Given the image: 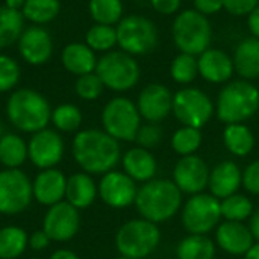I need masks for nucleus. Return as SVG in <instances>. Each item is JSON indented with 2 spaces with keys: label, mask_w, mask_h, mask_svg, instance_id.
<instances>
[{
  "label": "nucleus",
  "mask_w": 259,
  "mask_h": 259,
  "mask_svg": "<svg viewBox=\"0 0 259 259\" xmlns=\"http://www.w3.org/2000/svg\"><path fill=\"white\" fill-rule=\"evenodd\" d=\"M123 2L121 0H90L88 12L94 23L117 26L123 18Z\"/></svg>",
  "instance_id": "473e14b6"
},
{
  "label": "nucleus",
  "mask_w": 259,
  "mask_h": 259,
  "mask_svg": "<svg viewBox=\"0 0 259 259\" xmlns=\"http://www.w3.org/2000/svg\"><path fill=\"white\" fill-rule=\"evenodd\" d=\"M161 243L158 225L146 219H134L121 225L115 235V247L120 256L144 259L150 256Z\"/></svg>",
  "instance_id": "423d86ee"
},
{
  "label": "nucleus",
  "mask_w": 259,
  "mask_h": 259,
  "mask_svg": "<svg viewBox=\"0 0 259 259\" xmlns=\"http://www.w3.org/2000/svg\"><path fill=\"white\" fill-rule=\"evenodd\" d=\"M24 30V17L21 11L0 6V50L17 42Z\"/></svg>",
  "instance_id": "7c9ffc66"
},
{
  "label": "nucleus",
  "mask_w": 259,
  "mask_h": 259,
  "mask_svg": "<svg viewBox=\"0 0 259 259\" xmlns=\"http://www.w3.org/2000/svg\"><path fill=\"white\" fill-rule=\"evenodd\" d=\"M162 137H164V131L158 123H147V124H141V127L138 129L135 141L138 143V147L150 150L162 141Z\"/></svg>",
  "instance_id": "a19ab883"
},
{
  "label": "nucleus",
  "mask_w": 259,
  "mask_h": 259,
  "mask_svg": "<svg viewBox=\"0 0 259 259\" xmlns=\"http://www.w3.org/2000/svg\"><path fill=\"white\" fill-rule=\"evenodd\" d=\"M243 187L247 193L259 196V159L250 162L243 171Z\"/></svg>",
  "instance_id": "79ce46f5"
},
{
  "label": "nucleus",
  "mask_w": 259,
  "mask_h": 259,
  "mask_svg": "<svg viewBox=\"0 0 259 259\" xmlns=\"http://www.w3.org/2000/svg\"><path fill=\"white\" fill-rule=\"evenodd\" d=\"M61 12L59 0H26L21 14L24 20L35 26H44L53 21Z\"/></svg>",
  "instance_id": "2f4dec72"
},
{
  "label": "nucleus",
  "mask_w": 259,
  "mask_h": 259,
  "mask_svg": "<svg viewBox=\"0 0 259 259\" xmlns=\"http://www.w3.org/2000/svg\"><path fill=\"white\" fill-rule=\"evenodd\" d=\"M21 79L20 64L9 55L0 53V94L12 91Z\"/></svg>",
  "instance_id": "58836bf2"
},
{
  "label": "nucleus",
  "mask_w": 259,
  "mask_h": 259,
  "mask_svg": "<svg viewBox=\"0 0 259 259\" xmlns=\"http://www.w3.org/2000/svg\"><path fill=\"white\" fill-rule=\"evenodd\" d=\"M29 247V234L18 226L0 229V259H18Z\"/></svg>",
  "instance_id": "c85d7f7f"
},
{
  "label": "nucleus",
  "mask_w": 259,
  "mask_h": 259,
  "mask_svg": "<svg viewBox=\"0 0 259 259\" xmlns=\"http://www.w3.org/2000/svg\"><path fill=\"white\" fill-rule=\"evenodd\" d=\"M99 196L97 184L94 182L93 176L79 171L67 178V188H65V202L73 205L76 209H87L90 208Z\"/></svg>",
  "instance_id": "b1692460"
},
{
  "label": "nucleus",
  "mask_w": 259,
  "mask_h": 259,
  "mask_svg": "<svg viewBox=\"0 0 259 259\" xmlns=\"http://www.w3.org/2000/svg\"><path fill=\"white\" fill-rule=\"evenodd\" d=\"M117 29V46L120 50L132 55L141 56L153 52L159 41L158 27L155 23L144 15H127L123 17Z\"/></svg>",
  "instance_id": "6e6552de"
},
{
  "label": "nucleus",
  "mask_w": 259,
  "mask_h": 259,
  "mask_svg": "<svg viewBox=\"0 0 259 259\" xmlns=\"http://www.w3.org/2000/svg\"><path fill=\"white\" fill-rule=\"evenodd\" d=\"M202 132L200 129L182 126L171 135V149L181 156L196 155L199 147L202 146Z\"/></svg>",
  "instance_id": "4c0bfd02"
},
{
  "label": "nucleus",
  "mask_w": 259,
  "mask_h": 259,
  "mask_svg": "<svg viewBox=\"0 0 259 259\" xmlns=\"http://www.w3.org/2000/svg\"><path fill=\"white\" fill-rule=\"evenodd\" d=\"M193 3H194V9L205 17L215 15L225 9L223 0H193Z\"/></svg>",
  "instance_id": "c03bdc74"
},
{
  "label": "nucleus",
  "mask_w": 259,
  "mask_h": 259,
  "mask_svg": "<svg viewBox=\"0 0 259 259\" xmlns=\"http://www.w3.org/2000/svg\"><path fill=\"white\" fill-rule=\"evenodd\" d=\"M29 259H39V258H29Z\"/></svg>",
  "instance_id": "6e6d98bb"
},
{
  "label": "nucleus",
  "mask_w": 259,
  "mask_h": 259,
  "mask_svg": "<svg viewBox=\"0 0 259 259\" xmlns=\"http://www.w3.org/2000/svg\"><path fill=\"white\" fill-rule=\"evenodd\" d=\"M173 114L182 126L202 129L215 114V105L205 91L185 87L173 94Z\"/></svg>",
  "instance_id": "9d476101"
},
{
  "label": "nucleus",
  "mask_w": 259,
  "mask_h": 259,
  "mask_svg": "<svg viewBox=\"0 0 259 259\" xmlns=\"http://www.w3.org/2000/svg\"><path fill=\"white\" fill-rule=\"evenodd\" d=\"M199 74L209 83H226L235 73L234 59L220 49L209 47L197 56Z\"/></svg>",
  "instance_id": "412c9836"
},
{
  "label": "nucleus",
  "mask_w": 259,
  "mask_h": 259,
  "mask_svg": "<svg viewBox=\"0 0 259 259\" xmlns=\"http://www.w3.org/2000/svg\"><path fill=\"white\" fill-rule=\"evenodd\" d=\"M67 178L58 168L41 170L32 181L33 199L44 206H53L65 200Z\"/></svg>",
  "instance_id": "6ab92c4d"
},
{
  "label": "nucleus",
  "mask_w": 259,
  "mask_h": 259,
  "mask_svg": "<svg viewBox=\"0 0 259 259\" xmlns=\"http://www.w3.org/2000/svg\"><path fill=\"white\" fill-rule=\"evenodd\" d=\"M49 259H80L73 250L70 249H58L55 250Z\"/></svg>",
  "instance_id": "8fccbe9b"
},
{
  "label": "nucleus",
  "mask_w": 259,
  "mask_h": 259,
  "mask_svg": "<svg viewBox=\"0 0 259 259\" xmlns=\"http://www.w3.org/2000/svg\"><path fill=\"white\" fill-rule=\"evenodd\" d=\"M80 228V214L68 202H59L49 206L42 219V231L47 234L50 241L67 243L73 240Z\"/></svg>",
  "instance_id": "ddd939ff"
},
{
  "label": "nucleus",
  "mask_w": 259,
  "mask_h": 259,
  "mask_svg": "<svg viewBox=\"0 0 259 259\" xmlns=\"http://www.w3.org/2000/svg\"><path fill=\"white\" fill-rule=\"evenodd\" d=\"M258 5L259 0H223L225 11L235 17L249 15Z\"/></svg>",
  "instance_id": "37998d69"
},
{
  "label": "nucleus",
  "mask_w": 259,
  "mask_h": 259,
  "mask_svg": "<svg viewBox=\"0 0 259 259\" xmlns=\"http://www.w3.org/2000/svg\"><path fill=\"white\" fill-rule=\"evenodd\" d=\"M135 206L141 219L159 225L178 214L182 206V191L170 179H152L138 188Z\"/></svg>",
  "instance_id": "f03ea898"
},
{
  "label": "nucleus",
  "mask_w": 259,
  "mask_h": 259,
  "mask_svg": "<svg viewBox=\"0 0 259 259\" xmlns=\"http://www.w3.org/2000/svg\"><path fill=\"white\" fill-rule=\"evenodd\" d=\"M18 53L29 65H44L53 55V39L44 26H29L17 41Z\"/></svg>",
  "instance_id": "a211bd4d"
},
{
  "label": "nucleus",
  "mask_w": 259,
  "mask_h": 259,
  "mask_svg": "<svg viewBox=\"0 0 259 259\" xmlns=\"http://www.w3.org/2000/svg\"><path fill=\"white\" fill-rule=\"evenodd\" d=\"M175 46L181 53L199 56L211 47L212 26L208 17L196 9L181 11L171 26Z\"/></svg>",
  "instance_id": "39448f33"
},
{
  "label": "nucleus",
  "mask_w": 259,
  "mask_h": 259,
  "mask_svg": "<svg viewBox=\"0 0 259 259\" xmlns=\"http://www.w3.org/2000/svg\"><path fill=\"white\" fill-rule=\"evenodd\" d=\"M259 111V90L250 80H231L219 93L215 115L225 124L244 123Z\"/></svg>",
  "instance_id": "20e7f679"
},
{
  "label": "nucleus",
  "mask_w": 259,
  "mask_h": 259,
  "mask_svg": "<svg viewBox=\"0 0 259 259\" xmlns=\"http://www.w3.org/2000/svg\"><path fill=\"white\" fill-rule=\"evenodd\" d=\"M182 0H150V6L161 15H173L181 9Z\"/></svg>",
  "instance_id": "a18cd8bd"
},
{
  "label": "nucleus",
  "mask_w": 259,
  "mask_h": 259,
  "mask_svg": "<svg viewBox=\"0 0 259 259\" xmlns=\"http://www.w3.org/2000/svg\"><path fill=\"white\" fill-rule=\"evenodd\" d=\"M103 131L120 141H135L141 127V115L131 99L118 96L111 99L102 111Z\"/></svg>",
  "instance_id": "1a4fd4ad"
},
{
  "label": "nucleus",
  "mask_w": 259,
  "mask_h": 259,
  "mask_svg": "<svg viewBox=\"0 0 259 259\" xmlns=\"http://www.w3.org/2000/svg\"><path fill=\"white\" fill-rule=\"evenodd\" d=\"M96 73L105 88L115 93H126L135 88L141 77L138 61L123 50H111L99 58Z\"/></svg>",
  "instance_id": "0eeeda50"
},
{
  "label": "nucleus",
  "mask_w": 259,
  "mask_h": 259,
  "mask_svg": "<svg viewBox=\"0 0 259 259\" xmlns=\"http://www.w3.org/2000/svg\"><path fill=\"white\" fill-rule=\"evenodd\" d=\"M50 238L47 237V234L39 229V231H35L29 235V247L35 252H42L49 247L50 244Z\"/></svg>",
  "instance_id": "49530a36"
},
{
  "label": "nucleus",
  "mask_w": 259,
  "mask_h": 259,
  "mask_svg": "<svg viewBox=\"0 0 259 259\" xmlns=\"http://www.w3.org/2000/svg\"><path fill=\"white\" fill-rule=\"evenodd\" d=\"M97 190L102 202L114 209H123L135 205V199L138 194L137 182L124 171L117 170L105 173L97 184Z\"/></svg>",
  "instance_id": "2eb2a0df"
},
{
  "label": "nucleus",
  "mask_w": 259,
  "mask_h": 259,
  "mask_svg": "<svg viewBox=\"0 0 259 259\" xmlns=\"http://www.w3.org/2000/svg\"><path fill=\"white\" fill-rule=\"evenodd\" d=\"M137 108L147 123H161L173 112V94L159 82L149 83L141 90Z\"/></svg>",
  "instance_id": "f3484780"
},
{
  "label": "nucleus",
  "mask_w": 259,
  "mask_h": 259,
  "mask_svg": "<svg viewBox=\"0 0 259 259\" xmlns=\"http://www.w3.org/2000/svg\"><path fill=\"white\" fill-rule=\"evenodd\" d=\"M3 135V126H2V121H0V137Z\"/></svg>",
  "instance_id": "864d4df0"
},
{
  "label": "nucleus",
  "mask_w": 259,
  "mask_h": 259,
  "mask_svg": "<svg viewBox=\"0 0 259 259\" xmlns=\"http://www.w3.org/2000/svg\"><path fill=\"white\" fill-rule=\"evenodd\" d=\"M199 76L197 56L188 53H179L170 64V77L179 85H188Z\"/></svg>",
  "instance_id": "e433bc0d"
},
{
  "label": "nucleus",
  "mask_w": 259,
  "mask_h": 259,
  "mask_svg": "<svg viewBox=\"0 0 259 259\" xmlns=\"http://www.w3.org/2000/svg\"><path fill=\"white\" fill-rule=\"evenodd\" d=\"M26 0H5V6L6 8H11V9H15V11H21L23 6H24Z\"/></svg>",
  "instance_id": "3c124183"
},
{
  "label": "nucleus",
  "mask_w": 259,
  "mask_h": 259,
  "mask_svg": "<svg viewBox=\"0 0 259 259\" xmlns=\"http://www.w3.org/2000/svg\"><path fill=\"white\" fill-rule=\"evenodd\" d=\"M235 73L244 80L259 77V39L255 36L243 39L234 52Z\"/></svg>",
  "instance_id": "a878e982"
},
{
  "label": "nucleus",
  "mask_w": 259,
  "mask_h": 259,
  "mask_svg": "<svg viewBox=\"0 0 259 259\" xmlns=\"http://www.w3.org/2000/svg\"><path fill=\"white\" fill-rule=\"evenodd\" d=\"M244 259H259V243H253V246L247 250V253L244 255Z\"/></svg>",
  "instance_id": "603ef678"
},
{
  "label": "nucleus",
  "mask_w": 259,
  "mask_h": 259,
  "mask_svg": "<svg viewBox=\"0 0 259 259\" xmlns=\"http://www.w3.org/2000/svg\"><path fill=\"white\" fill-rule=\"evenodd\" d=\"M6 115L17 131L35 134L50 123L52 108L41 93L32 88H20L11 93L6 102Z\"/></svg>",
  "instance_id": "7ed1b4c3"
},
{
  "label": "nucleus",
  "mask_w": 259,
  "mask_h": 259,
  "mask_svg": "<svg viewBox=\"0 0 259 259\" xmlns=\"http://www.w3.org/2000/svg\"><path fill=\"white\" fill-rule=\"evenodd\" d=\"M77 165L88 175H105L115 168L121 159L120 143L100 129L79 131L71 144Z\"/></svg>",
  "instance_id": "f257e3e1"
},
{
  "label": "nucleus",
  "mask_w": 259,
  "mask_h": 259,
  "mask_svg": "<svg viewBox=\"0 0 259 259\" xmlns=\"http://www.w3.org/2000/svg\"><path fill=\"white\" fill-rule=\"evenodd\" d=\"M215 241L223 252L235 256H244L247 250L253 246L255 238L249 226H246L243 222L225 220L217 226Z\"/></svg>",
  "instance_id": "aec40b11"
},
{
  "label": "nucleus",
  "mask_w": 259,
  "mask_h": 259,
  "mask_svg": "<svg viewBox=\"0 0 259 259\" xmlns=\"http://www.w3.org/2000/svg\"><path fill=\"white\" fill-rule=\"evenodd\" d=\"M121 165L124 173L135 182H149L155 179L158 171V162L153 153L143 147H132L121 156Z\"/></svg>",
  "instance_id": "5701e85b"
},
{
  "label": "nucleus",
  "mask_w": 259,
  "mask_h": 259,
  "mask_svg": "<svg viewBox=\"0 0 259 259\" xmlns=\"http://www.w3.org/2000/svg\"><path fill=\"white\" fill-rule=\"evenodd\" d=\"M82 120H83L82 111L73 103H62L58 105L55 109H52L50 121L53 123L55 129L59 132L71 134L79 131Z\"/></svg>",
  "instance_id": "f704fd0d"
},
{
  "label": "nucleus",
  "mask_w": 259,
  "mask_h": 259,
  "mask_svg": "<svg viewBox=\"0 0 259 259\" xmlns=\"http://www.w3.org/2000/svg\"><path fill=\"white\" fill-rule=\"evenodd\" d=\"M209 167L197 155L182 156L173 168V182L182 194H200L209 184Z\"/></svg>",
  "instance_id": "dca6fc26"
},
{
  "label": "nucleus",
  "mask_w": 259,
  "mask_h": 259,
  "mask_svg": "<svg viewBox=\"0 0 259 259\" xmlns=\"http://www.w3.org/2000/svg\"><path fill=\"white\" fill-rule=\"evenodd\" d=\"M243 185V171L234 161L219 162L209 175L208 188L214 197L223 200L238 193Z\"/></svg>",
  "instance_id": "4be33fe9"
},
{
  "label": "nucleus",
  "mask_w": 259,
  "mask_h": 259,
  "mask_svg": "<svg viewBox=\"0 0 259 259\" xmlns=\"http://www.w3.org/2000/svg\"><path fill=\"white\" fill-rule=\"evenodd\" d=\"M64 152L65 144L62 137L58 131L49 127L32 134L27 143L29 159L39 170L55 168L61 162Z\"/></svg>",
  "instance_id": "4468645a"
},
{
  "label": "nucleus",
  "mask_w": 259,
  "mask_h": 259,
  "mask_svg": "<svg viewBox=\"0 0 259 259\" xmlns=\"http://www.w3.org/2000/svg\"><path fill=\"white\" fill-rule=\"evenodd\" d=\"M85 44L96 53H108L117 46V29L109 24H93L85 33Z\"/></svg>",
  "instance_id": "72a5a7b5"
},
{
  "label": "nucleus",
  "mask_w": 259,
  "mask_h": 259,
  "mask_svg": "<svg viewBox=\"0 0 259 259\" xmlns=\"http://www.w3.org/2000/svg\"><path fill=\"white\" fill-rule=\"evenodd\" d=\"M27 155V143L18 134H3L0 137V164L5 168H20Z\"/></svg>",
  "instance_id": "cd10ccee"
},
{
  "label": "nucleus",
  "mask_w": 259,
  "mask_h": 259,
  "mask_svg": "<svg viewBox=\"0 0 259 259\" xmlns=\"http://www.w3.org/2000/svg\"><path fill=\"white\" fill-rule=\"evenodd\" d=\"M247 26H249L252 36L259 39V5L247 15Z\"/></svg>",
  "instance_id": "de8ad7c7"
},
{
  "label": "nucleus",
  "mask_w": 259,
  "mask_h": 259,
  "mask_svg": "<svg viewBox=\"0 0 259 259\" xmlns=\"http://www.w3.org/2000/svg\"><path fill=\"white\" fill-rule=\"evenodd\" d=\"M249 229H250V232H252L255 241H258L259 243V208H256V209L253 211V214H252V217H250Z\"/></svg>",
  "instance_id": "09e8293b"
},
{
  "label": "nucleus",
  "mask_w": 259,
  "mask_h": 259,
  "mask_svg": "<svg viewBox=\"0 0 259 259\" xmlns=\"http://www.w3.org/2000/svg\"><path fill=\"white\" fill-rule=\"evenodd\" d=\"M220 200L212 194H194L182 206L181 222L188 234L206 235L220 225Z\"/></svg>",
  "instance_id": "9b49d317"
},
{
  "label": "nucleus",
  "mask_w": 259,
  "mask_h": 259,
  "mask_svg": "<svg viewBox=\"0 0 259 259\" xmlns=\"http://www.w3.org/2000/svg\"><path fill=\"white\" fill-rule=\"evenodd\" d=\"M178 259H214L215 244L206 235H187L176 247Z\"/></svg>",
  "instance_id": "c756f323"
},
{
  "label": "nucleus",
  "mask_w": 259,
  "mask_h": 259,
  "mask_svg": "<svg viewBox=\"0 0 259 259\" xmlns=\"http://www.w3.org/2000/svg\"><path fill=\"white\" fill-rule=\"evenodd\" d=\"M117 259H131V258H126V256H118Z\"/></svg>",
  "instance_id": "5fc2aeb1"
},
{
  "label": "nucleus",
  "mask_w": 259,
  "mask_h": 259,
  "mask_svg": "<svg viewBox=\"0 0 259 259\" xmlns=\"http://www.w3.org/2000/svg\"><path fill=\"white\" fill-rule=\"evenodd\" d=\"M222 219L229 222H244L252 217L255 208L249 197L243 194H234L220 200Z\"/></svg>",
  "instance_id": "c9c22d12"
},
{
  "label": "nucleus",
  "mask_w": 259,
  "mask_h": 259,
  "mask_svg": "<svg viewBox=\"0 0 259 259\" xmlns=\"http://www.w3.org/2000/svg\"><path fill=\"white\" fill-rule=\"evenodd\" d=\"M33 200L32 181L20 168L0 171V214L17 215L26 211Z\"/></svg>",
  "instance_id": "f8f14e48"
},
{
  "label": "nucleus",
  "mask_w": 259,
  "mask_h": 259,
  "mask_svg": "<svg viewBox=\"0 0 259 259\" xmlns=\"http://www.w3.org/2000/svg\"><path fill=\"white\" fill-rule=\"evenodd\" d=\"M223 143L234 156L244 158L255 147V135L244 123L226 124L223 131Z\"/></svg>",
  "instance_id": "bb28decb"
},
{
  "label": "nucleus",
  "mask_w": 259,
  "mask_h": 259,
  "mask_svg": "<svg viewBox=\"0 0 259 259\" xmlns=\"http://www.w3.org/2000/svg\"><path fill=\"white\" fill-rule=\"evenodd\" d=\"M97 61L99 58L96 56V52L91 50L85 42H70L62 49L61 53V62L64 68L77 77L94 73Z\"/></svg>",
  "instance_id": "393cba45"
},
{
  "label": "nucleus",
  "mask_w": 259,
  "mask_h": 259,
  "mask_svg": "<svg viewBox=\"0 0 259 259\" xmlns=\"http://www.w3.org/2000/svg\"><path fill=\"white\" fill-rule=\"evenodd\" d=\"M103 90H105V85L96 71L90 73V74L79 76L74 83V91H76L77 97L82 100H87V102L97 100L102 96Z\"/></svg>",
  "instance_id": "ea45409f"
}]
</instances>
